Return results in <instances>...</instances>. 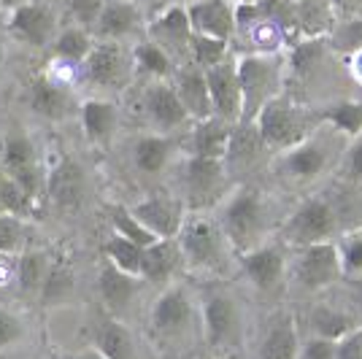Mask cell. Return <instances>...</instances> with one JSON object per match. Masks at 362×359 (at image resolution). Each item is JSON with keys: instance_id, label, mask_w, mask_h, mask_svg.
<instances>
[{"instance_id": "1", "label": "cell", "mask_w": 362, "mask_h": 359, "mask_svg": "<svg viewBox=\"0 0 362 359\" xmlns=\"http://www.w3.org/2000/svg\"><path fill=\"white\" fill-rule=\"evenodd\" d=\"M357 227H362V189L330 181L292 200L279 230V240H284L289 249L338 243Z\"/></svg>"}, {"instance_id": "2", "label": "cell", "mask_w": 362, "mask_h": 359, "mask_svg": "<svg viewBox=\"0 0 362 359\" xmlns=\"http://www.w3.org/2000/svg\"><path fill=\"white\" fill-rule=\"evenodd\" d=\"M349 141L351 138L346 133H341L335 124L322 119L317 130L305 141L273 157L265 179L273 189H279L292 203V200L335 181Z\"/></svg>"}, {"instance_id": "3", "label": "cell", "mask_w": 362, "mask_h": 359, "mask_svg": "<svg viewBox=\"0 0 362 359\" xmlns=\"http://www.w3.org/2000/svg\"><path fill=\"white\" fill-rule=\"evenodd\" d=\"M289 206H281V192L271 184H257L249 179L233 184L225 200L214 208V216L219 219L235 254L241 257L279 238Z\"/></svg>"}, {"instance_id": "4", "label": "cell", "mask_w": 362, "mask_h": 359, "mask_svg": "<svg viewBox=\"0 0 362 359\" xmlns=\"http://www.w3.org/2000/svg\"><path fill=\"white\" fill-rule=\"evenodd\" d=\"M149 338L165 359H189L203 348L200 295L187 281H173L149 308Z\"/></svg>"}, {"instance_id": "5", "label": "cell", "mask_w": 362, "mask_h": 359, "mask_svg": "<svg viewBox=\"0 0 362 359\" xmlns=\"http://www.w3.org/2000/svg\"><path fill=\"white\" fill-rule=\"evenodd\" d=\"M184 268L206 281H227L238 273V254L214 211H189L179 233Z\"/></svg>"}, {"instance_id": "6", "label": "cell", "mask_w": 362, "mask_h": 359, "mask_svg": "<svg viewBox=\"0 0 362 359\" xmlns=\"http://www.w3.org/2000/svg\"><path fill=\"white\" fill-rule=\"evenodd\" d=\"M200 314H203V348L209 357L238 354L246 346L252 329L246 300L227 286V281H206L200 292Z\"/></svg>"}, {"instance_id": "7", "label": "cell", "mask_w": 362, "mask_h": 359, "mask_svg": "<svg viewBox=\"0 0 362 359\" xmlns=\"http://www.w3.org/2000/svg\"><path fill=\"white\" fill-rule=\"evenodd\" d=\"M346 284L338 243L289 249V302L300 305Z\"/></svg>"}, {"instance_id": "8", "label": "cell", "mask_w": 362, "mask_h": 359, "mask_svg": "<svg viewBox=\"0 0 362 359\" xmlns=\"http://www.w3.org/2000/svg\"><path fill=\"white\" fill-rule=\"evenodd\" d=\"M255 122L268 151L276 157V154L305 141L319 127L322 117H319V108L303 103L298 98H292L289 92H284V95L273 98L271 103L257 114Z\"/></svg>"}, {"instance_id": "9", "label": "cell", "mask_w": 362, "mask_h": 359, "mask_svg": "<svg viewBox=\"0 0 362 359\" xmlns=\"http://www.w3.org/2000/svg\"><path fill=\"white\" fill-rule=\"evenodd\" d=\"M238 276L246 289L271 308L289 302V246L276 238L249 254H241Z\"/></svg>"}, {"instance_id": "10", "label": "cell", "mask_w": 362, "mask_h": 359, "mask_svg": "<svg viewBox=\"0 0 362 359\" xmlns=\"http://www.w3.org/2000/svg\"><path fill=\"white\" fill-rule=\"evenodd\" d=\"M235 65H238L243 92L241 122H255L257 114L273 98L287 92V52H276V54L243 52V54H235Z\"/></svg>"}, {"instance_id": "11", "label": "cell", "mask_w": 362, "mask_h": 359, "mask_svg": "<svg viewBox=\"0 0 362 359\" xmlns=\"http://www.w3.org/2000/svg\"><path fill=\"white\" fill-rule=\"evenodd\" d=\"M295 308L300 316L303 335H319V338L341 341L344 335H349L351 329L362 324L360 302L346 292V284L322 295V298L300 302Z\"/></svg>"}, {"instance_id": "12", "label": "cell", "mask_w": 362, "mask_h": 359, "mask_svg": "<svg viewBox=\"0 0 362 359\" xmlns=\"http://www.w3.org/2000/svg\"><path fill=\"white\" fill-rule=\"evenodd\" d=\"M179 176L184 187L179 197L189 211H214L235 184L225 160L195 157V154L184 157Z\"/></svg>"}, {"instance_id": "13", "label": "cell", "mask_w": 362, "mask_h": 359, "mask_svg": "<svg viewBox=\"0 0 362 359\" xmlns=\"http://www.w3.org/2000/svg\"><path fill=\"white\" fill-rule=\"evenodd\" d=\"M303 343L300 316L295 302L271 308L257 341L255 359H298Z\"/></svg>"}, {"instance_id": "14", "label": "cell", "mask_w": 362, "mask_h": 359, "mask_svg": "<svg viewBox=\"0 0 362 359\" xmlns=\"http://www.w3.org/2000/svg\"><path fill=\"white\" fill-rule=\"evenodd\" d=\"M144 114L154 133L173 135L192 127V117L181 103L173 78H151L144 90Z\"/></svg>"}, {"instance_id": "15", "label": "cell", "mask_w": 362, "mask_h": 359, "mask_svg": "<svg viewBox=\"0 0 362 359\" xmlns=\"http://www.w3.org/2000/svg\"><path fill=\"white\" fill-rule=\"evenodd\" d=\"M273 154L268 151L262 135L257 130V122H238L233 127L230 149L225 163L230 167V176L235 181H249L255 173H268Z\"/></svg>"}, {"instance_id": "16", "label": "cell", "mask_w": 362, "mask_h": 359, "mask_svg": "<svg viewBox=\"0 0 362 359\" xmlns=\"http://www.w3.org/2000/svg\"><path fill=\"white\" fill-rule=\"evenodd\" d=\"M133 68H136L133 54H127V49L119 41H103V38L95 41L90 57L84 62L87 78L98 87H106V90L124 87L130 81Z\"/></svg>"}, {"instance_id": "17", "label": "cell", "mask_w": 362, "mask_h": 359, "mask_svg": "<svg viewBox=\"0 0 362 359\" xmlns=\"http://www.w3.org/2000/svg\"><path fill=\"white\" fill-rule=\"evenodd\" d=\"M133 213L144 222V227L149 230L154 238L165 240V238H179L189 208L176 195L151 192V195L141 197L136 206H133Z\"/></svg>"}, {"instance_id": "18", "label": "cell", "mask_w": 362, "mask_h": 359, "mask_svg": "<svg viewBox=\"0 0 362 359\" xmlns=\"http://www.w3.org/2000/svg\"><path fill=\"white\" fill-rule=\"evenodd\" d=\"M206 78H209V92H211L214 117L238 124L243 119V92L235 54H230L214 68H206Z\"/></svg>"}, {"instance_id": "19", "label": "cell", "mask_w": 362, "mask_h": 359, "mask_svg": "<svg viewBox=\"0 0 362 359\" xmlns=\"http://www.w3.org/2000/svg\"><path fill=\"white\" fill-rule=\"evenodd\" d=\"M192 22L187 14V6H168L165 11L154 16L146 28V38L160 44L173 60L189 62V44H192Z\"/></svg>"}, {"instance_id": "20", "label": "cell", "mask_w": 362, "mask_h": 359, "mask_svg": "<svg viewBox=\"0 0 362 359\" xmlns=\"http://www.w3.org/2000/svg\"><path fill=\"white\" fill-rule=\"evenodd\" d=\"M187 14L197 35L233 41L238 35V0H192Z\"/></svg>"}, {"instance_id": "21", "label": "cell", "mask_w": 362, "mask_h": 359, "mask_svg": "<svg viewBox=\"0 0 362 359\" xmlns=\"http://www.w3.org/2000/svg\"><path fill=\"white\" fill-rule=\"evenodd\" d=\"M3 167L8 173V179H14L28 195L38 197L41 192V167L35 157V146L28 135H11L3 143Z\"/></svg>"}, {"instance_id": "22", "label": "cell", "mask_w": 362, "mask_h": 359, "mask_svg": "<svg viewBox=\"0 0 362 359\" xmlns=\"http://www.w3.org/2000/svg\"><path fill=\"white\" fill-rule=\"evenodd\" d=\"M46 192L49 200L60 211H78L87 195V179L81 165L76 163L74 157H62L60 163L49 170L46 179Z\"/></svg>"}, {"instance_id": "23", "label": "cell", "mask_w": 362, "mask_h": 359, "mask_svg": "<svg viewBox=\"0 0 362 359\" xmlns=\"http://www.w3.org/2000/svg\"><path fill=\"white\" fill-rule=\"evenodd\" d=\"M173 87L179 92L184 108L189 111L192 122L214 117L209 78H206V71L200 65H195V62H181L179 68H176V73H173Z\"/></svg>"}, {"instance_id": "24", "label": "cell", "mask_w": 362, "mask_h": 359, "mask_svg": "<svg viewBox=\"0 0 362 359\" xmlns=\"http://www.w3.org/2000/svg\"><path fill=\"white\" fill-rule=\"evenodd\" d=\"M54 28H57L54 11L46 3H38V0H30L22 8L11 11V19H8V30L14 33L19 41L30 46L49 44L52 35H54Z\"/></svg>"}, {"instance_id": "25", "label": "cell", "mask_w": 362, "mask_h": 359, "mask_svg": "<svg viewBox=\"0 0 362 359\" xmlns=\"http://www.w3.org/2000/svg\"><path fill=\"white\" fill-rule=\"evenodd\" d=\"M179 273H187L179 240L165 238L146 246V252H144V270H141L144 281L157 286H168L173 284V281H179Z\"/></svg>"}, {"instance_id": "26", "label": "cell", "mask_w": 362, "mask_h": 359, "mask_svg": "<svg viewBox=\"0 0 362 359\" xmlns=\"http://www.w3.org/2000/svg\"><path fill=\"white\" fill-rule=\"evenodd\" d=\"M144 286V278L141 276H133V273H124L117 265H111L106 259V265L100 268V276H98V292L103 298V305H106L111 316L124 314L133 302H136L138 292Z\"/></svg>"}, {"instance_id": "27", "label": "cell", "mask_w": 362, "mask_h": 359, "mask_svg": "<svg viewBox=\"0 0 362 359\" xmlns=\"http://www.w3.org/2000/svg\"><path fill=\"white\" fill-rule=\"evenodd\" d=\"M233 122H225L219 117L192 122L189 133V151L195 157H214V160H225L230 149V138H233Z\"/></svg>"}, {"instance_id": "28", "label": "cell", "mask_w": 362, "mask_h": 359, "mask_svg": "<svg viewBox=\"0 0 362 359\" xmlns=\"http://www.w3.org/2000/svg\"><path fill=\"white\" fill-rule=\"evenodd\" d=\"M179 154V146L173 141V135H163V133H149L141 135L136 141V149H133V163L141 173L146 176H160L165 173L170 163L176 160Z\"/></svg>"}, {"instance_id": "29", "label": "cell", "mask_w": 362, "mask_h": 359, "mask_svg": "<svg viewBox=\"0 0 362 359\" xmlns=\"http://www.w3.org/2000/svg\"><path fill=\"white\" fill-rule=\"evenodd\" d=\"M141 28H144V19L133 0H106V8L100 14L95 33L103 41H122L127 35H136Z\"/></svg>"}, {"instance_id": "30", "label": "cell", "mask_w": 362, "mask_h": 359, "mask_svg": "<svg viewBox=\"0 0 362 359\" xmlns=\"http://www.w3.org/2000/svg\"><path fill=\"white\" fill-rule=\"evenodd\" d=\"M95 348L108 359H138L136 335L117 316H106L95 324Z\"/></svg>"}, {"instance_id": "31", "label": "cell", "mask_w": 362, "mask_h": 359, "mask_svg": "<svg viewBox=\"0 0 362 359\" xmlns=\"http://www.w3.org/2000/svg\"><path fill=\"white\" fill-rule=\"evenodd\" d=\"M28 105L38 117L52 122H60L71 114V98L68 92L62 90L57 81H52L49 76H41L35 78L28 90Z\"/></svg>"}, {"instance_id": "32", "label": "cell", "mask_w": 362, "mask_h": 359, "mask_svg": "<svg viewBox=\"0 0 362 359\" xmlns=\"http://www.w3.org/2000/svg\"><path fill=\"white\" fill-rule=\"evenodd\" d=\"M78 119H81V130L90 138L92 143H108L114 133H117V124H119V111L117 105L108 103V100H84L81 111H78Z\"/></svg>"}, {"instance_id": "33", "label": "cell", "mask_w": 362, "mask_h": 359, "mask_svg": "<svg viewBox=\"0 0 362 359\" xmlns=\"http://www.w3.org/2000/svg\"><path fill=\"white\" fill-rule=\"evenodd\" d=\"M133 60H136L138 71L149 78H173L176 68H179V62L173 60L160 44H154L151 38H144L133 49Z\"/></svg>"}, {"instance_id": "34", "label": "cell", "mask_w": 362, "mask_h": 359, "mask_svg": "<svg viewBox=\"0 0 362 359\" xmlns=\"http://www.w3.org/2000/svg\"><path fill=\"white\" fill-rule=\"evenodd\" d=\"M144 252H146V246L124 238L119 233H114L103 243V257H106L108 262L117 265L119 270H124V273H133V276H141V270H144Z\"/></svg>"}, {"instance_id": "35", "label": "cell", "mask_w": 362, "mask_h": 359, "mask_svg": "<svg viewBox=\"0 0 362 359\" xmlns=\"http://www.w3.org/2000/svg\"><path fill=\"white\" fill-rule=\"evenodd\" d=\"M92 46V33L87 28H78V25H71L54 38V54L57 60L65 62V65H84L87 57H90Z\"/></svg>"}, {"instance_id": "36", "label": "cell", "mask_w": 362, "mask_h": 359, "mask_svg": "<svg viewBox=\"0 0 362 359\" xmlns=\"http://www.w3.org/2000/svg\"><path fill=\"white\" fill-rule=\"evenodd\" d=\"M49 259H46L41 252H22L19 259H16V268H14V276H16V284L22 292H44V284H46V276H49Z\"/></svg>"}, {"instance_id": "37", "label": "cell", "mask_w": 362, "mask_h": 359, "mask_svg": "<svg viewBox=\"0 0 362 359\" xmlns=\"http://www.w3.org/2000/svg\"><path fill=\"white\" fill-rule=\"evenodd\" d=\"M233 52H230V41L222 38H211V35H192V44H189V62L200 65L203 71L214 68L222 60H227Z\"/></svg>"}, {"instance_id": "38", "label": "cell", "mask_w": 362, "mask_h": 359, "mask_svg": "<svg viewBox=\"0 0 362 359\" xmlns=\"http://www.w3.org/2000/svg\"><path fill=\"white\" fill-rule=\"evenodd\" d=\"M338 252H341L346 284H362V227L351 230L338 240Z\"/></svg>"}, {"instance_id": "39", "label": "cell", "mask_w": 362, "mask_h": 359, "mask_svg": "<svg viewBox=\"0 0 362 359\" xmlns=\"http://www.w3.org/2000/svg\"><path fill=\"white\" fill-rule=\"evenodd\" d=\"M335 181L351 187V189H362V133H357L346 146V154L338 165Z\"/></svg>"}, {"instance_id": "40", "label": "cell", "mask_w": 362, "mask_h": 359, "mask_svg": "<svg viewBox=\"0 0 362 359\" xmlns=\"http://www.w3.org/2000/svg\"><path fill=\"white\" fill-rule=\"evenodd\" d=\"M111 225H114V233H119L124 238L136 240L141 246H151V243H157L160 238H154L149 230L144 227V222L138 219L133 208H127V206H117L114 213H111Z\"/></svg>"}, {"instance_id": "41", "label": "cell", "mask_w": 362, "mask_h": 359, "mask_svg": "<svg viewBox=\"0 0 362 359\" xmlns=\"http://www.w3.org/2000/svg\"><path fill=\"white\" fill-rule=\"evenodd\" d=\"M25 252V222L22 216L3 211L0 213V257H14Z\"/></svg>"}, {"instance_id": "42", "label": "cell", "mask_w": 362, "mask_h": 359, "mask_svg": "<svg viewBox=\"0 0 362 359\" xmlns=\"http://www.w3.org/2000/svg\"><path fill=\"white\" fill-rule=\"evenodd\" d=\"M33 203L35 197L28 195L14 179H0V208L8 211V213H16V216H28L33 211Z\"/></svg>"}, {"instance_id": "43", "label": "cell", "mask_w": 362, "mask_h": 359, "mask_svg": "<svg viewBox=\"0 0 362 359\" xmlns=\"http://www.w3.org/2000/svg\"><path fill=\"white\" fill-rule=\"evenodd\" d=\"M103 8H106V0H65V11L74 19V25L87 30L98 28Z\"/></svg>"}, {"instance_id": "44", "label": "cell", "mask_w": 362, "mask_h": 359, "mask_svg": "<svg viewBox=\"0 0 362 359\" xmlns=\"http://www.w3.org/2000/svg\"><path fill=\"white\" fill-rule=\"evenodd\" d=\"M335 354H338V341L319 338V335H303L298 359H335Z\"/></svg>"}, {"instance_id": "45", "label": "cell", "mask_w": 362, "mask_h": 359, "mask_svg": "<svg viewBox=\"0 0 362 359\" xmlns=\"http://www.w3.org/2000/svg\"><path fill=\"white\" fill-rule=\"evenodd\" d=\"M22 335H25V327H22L19 316L6 311V308H0V348H8V346L19 343Z\"/></svg>"}, {"instance_id": "46", "label": "cell", "mask_w": 362, "mask_h": 359, "mask_svg": "<svg viewBox=\"0 0 362 359\" xmlns=\"http://www.w3.org/2000/svg\"><path fill=\"white\" fill-rule=\"evenodd\" d=\"M335 359H362V324L338 341V354H335Z\"/></svg>"}, {"instance_id": "47", "label": "cell", "mask_w": 362, "mask_h": 359, "mask_svg": "<svg viewBox=\"0 0 362 359\" xmlns=\"http://www.w3.org/2000/svg\"><path fill=\"white\" fill-rule=\"evenodd\" d=\"M330 8L338 19H349V16H357L362 11V0H330Z\"/></svg>"}, {"instance_id": "48", "label": "cell", "mask_w": 362, "mask_h": 359, "mask_svg": "<svg viewBox=\"0 0 362 359\" xmlns=\"http://www.w3.org/2000/svg\"><path fill=\"white\" fill-rule=\"evenodd\" d=\"M346 65H349V73H351V78H354V84L362 90V52L351 54V57H346Z\"/></svg>"}, {"instance_id": "49", "label": "cell", "mask_w": 362, "mask_h": 359, "mask_svg": "<svg viewBox=\"0 0 362 359\" xmlns=\"http://www.w3.org/2000/svg\"><path fill=\"white\" fill-rule=\"evenodd\" d=\"M60 359H108V357H103V354L92 346V348H87V351H78V354H62Z\"/></svg>"}, {"instance_id": "50", "label": "cell", "mask_w": 362, "mask_h": 359, "mask_svg": "<svg viewBox=\"0 0 362 359\" xmlns=\"http://www.w3.org/2000/svg\"><path fill=\"white\" fill-rule=\"evenodd\" d=\"M25 3H30V0H0V8H6V11H16V8H22Z\"/></svg>"}, {"instance_id": "51", "label": "cell", "mask_w": 362, "mask_h": 359, "mask_svg": "<svg viewBox=\"0 0 362 359\" xmlns=\"http://www.w3.org/2000/svg\"><path fill=\"white\" fill-rule=\"evenodd\" d=\"M209 359H241L238 354H227V357H209Z\"/></svg>"}, {"instance_id": "52", "label": "cell", "mask_w": 362, "mask_h": 359, "mask_svg": "<svg viewBox=\"0 0 362 359\" xmlns=\"http://www.w3.org/2000/svg\"><path fill=\"white\" fill-rule=\"evenodd\" d=\"M238 3H246V0H238Z\"/></svg>"}]
</instances>
